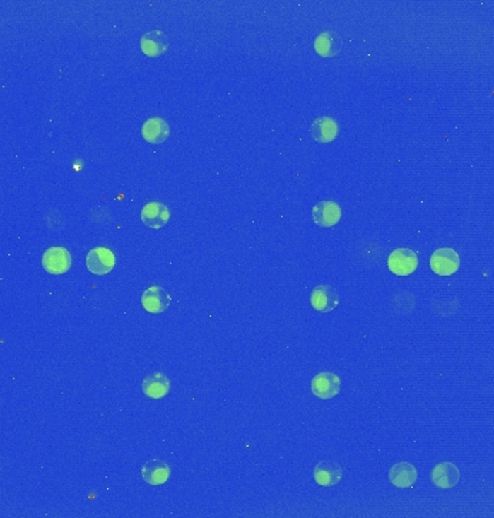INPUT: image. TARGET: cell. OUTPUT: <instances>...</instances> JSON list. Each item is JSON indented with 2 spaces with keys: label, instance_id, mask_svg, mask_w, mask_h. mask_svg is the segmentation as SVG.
<instances>
[{
  "label": "cell",
  "instance_id": "1",
  "mask_svg": "<svg viewBox=\"0 0 494 518\" xmlns=\"http://www.w3.org/2000/svg\"><path fill=\"white\" fill-rule=\"evenodd\" d=\"M387 266L396 276H408L416 271L418 266V256L411 249H396L389 256Z\"/></svg>",
  "mask_w": 494,
  "mask_h": 518
},
{
  "label": "cell",
  "instance_id": "11",
  "mask_svg": "<svg viewBox=\"0 0 494 518\" xmlns=\"http://www.w3.org/2000/svg\"><path fill=\"white\" fill-rule=\"evenodd\" d=\"M172 389V383L170 379L167 376H165L163 373H152L149 375L142 384V390L143 393L153 400H160L163 397H166L170 393Z\"/></svg>",
  "mask_w": 494,
  "mask_h": 518
},
{
  "label": "cell",
  "instance_id": "8",
  "mask_svg": "<svg viewBox=\"0 0 494 518\" xmlns=\"http://www.w3.org/2000/svg\"><path fill=\"white\" fill-rule=\"evenodd\" d=\"M170 294L160 286H151L142 294V306L152 314H160L170 306Z\"/></svg>",
  "mask_w": 494,
  "mask_h": 518
},
{
  "label": "cell",
  "instance_id": "14",
  "mask_svg": "<svg viewBox=\"0 0 494 518\" xmlns=\"http://www.w3.org/2000/svg\"><path fill=\"white\" fill-rule=\"evenodd\" d=\"M389 480L397 488H410L417 480V470L410 463H397L390 469Z\"/></svg>",
  "mask_w": 494,
  "mask_h": 518
},
{
  "label": "cell",
  "instance_id": "3",
  "mask_svg": "<svg viewBox=\"0 0 494 518\" xmlns=\"http://www.w3.org/2000/svg\"><path fill=\"white\" fill-rule=\"evenodd\" d=\"M430 267L439 276H452L460 267V256L454 249H437L430 257Z\"/></svg>",
  "mask_w": 494,
  "mask_h": 518
},
{
  "label": "cell",
  "instance_id": "15",
  "mask_svg": "<svg viewBox=\"0 0 494 518\" xmlns=\"http://www.w3.org/2000/svg\"><path fill=\"white\" fill-rule=\"evenodd\" d=\"M140 49L151 57L162 56L169 49L167 37L160 30H151L140 39Z\"/></svg>",
  "mask_w": 494,
  "mask_h": 518
},
{
  "label": "cell",
  "instance_id": "10",
  "mask_svg": "<svg viewBox=\"0 0 494 518\" xmlns=\"http://www.w3.org/2000/svg\"><path fill=\"white\" fill-rule=\"evenodd\" d=\"M313 477H314L317 484H320L323 487H331V485H336L337 483L341 481L343 470H341L339 463L324 460V461H320L316 466V469L313 471Z\"/></svg>",
  "mask_w": 494,
  "mask_h": 518
},
{
  "label": "cell",
  "instance_id": "4",
  "mask_svg": "<svg viewBox=\"0 0 494 518\" xmlns=\"http://www.w3.org/2000/svg\"><path fill=\"white\" fill-rule=\"evenodd\" d=\"M343 210L339 203L331 200H323L314 204L312 210L313 221L320 228H333L341 220Z\"/></svg>",
  "mask_w": 494,
  "mask_h": 518
},
{
  "label": "cell",
  "instance_id": "18",
  "mask_svg": "<svg viewBox=\"0 0 494 518\" xmlns=\"http://www.w3.org/2000/svg\"><path fill=\"white\" fill-rule=\"evenodd\" d=\"M341 37L333 32H322L314 40L316 52L323 57H333L341 52Z\"/></svg>",
  "mask_w": 494,
  "mask_h": 518
},
{
  "label": "cell",
  "instance_id": "16",
  "mask_svg": "<svg viewBox=\"0 0 494 518\" xmlns=\"http://www.w3.org/2000/svg\"><path fill=\"white\" fill-rule=\"evenodd\" d=\"M142 136L145 140L153 144L163 143L170 136V126L162 117H151L142 127Z\"/></svg>",
  "mask_w": 494,
  "mask_h": 518
},
{
  "label": "cell",
  "instance_id": "13",
  "mask_svg": "<svg viewBox=\"0 0 494 518\" xmlns=\"http://www.w3.org/2000/svg\"><path fill=\"white\" fill-rule=\"evenodd\" d=\"M172 474L170 466L162 460L146 461L142 467V478L151 485L165 484Z\"/></svg>",
  "mask_w": 494,
  "mask_h": 518
},
{
  "label": "cell",
  "instance_id": "2",
  "mask_svg": "<svg viewBox=\"0 0 494 518\" xmlns=\"http://www.w3.org/2000/svg\"><path fill=\"white\" fill-rule=\"evenodd\" d=\"M116 266V256L107 247H95L86 256V267L90 273L105 276Z\"/></svg>",
  "mask_w": 494,
  "mask_h": 518
},
{
  "label": "cell",
  "instance_id": "7",
  "mask_svg": "<svg viewBox=\"0 0 494 518\" xmlns=\"http://www.w3.org/2000/svg\"><path fill=\"white\" fill-rule=\"evenodd\" d=\"M339 294L330 284H322L313 288L310 295V303L316 312L329 313L339 306Z\"/></svg>",
  "mask_w": 494,
  "mask_h": 518
},
{
  "label": "cell",
  "instance_id": "17",
  "mask_svg": "<svg viewBox=\"0 0 494 518\" xmlns=\"http://www.w3.org/2000/svg\"><path fill=\"white\" fill-rule=\"evenodd\" d=\"M310 133H312L314 140H317L320 143H330L337 137L339 126H337V122L334 119L327 117V116H322V117H317L312 123Z\"/></svg>",
  "mask_w": 494,
  "mask_h": 518
},
{
  "label": "cell",
  "instance_id": "5",
  "mask_svg": "<svg viewBox=\"0 0 494 518\" xmlns=\"http://www.w3.org/2000/svg\"><path fill=\"white\" fill-rule=\"evenodd\" d=\"M42 264L45 270L50 274H63L72 267V256L64 247H50L45 252L42 257Z\"/></svg>",
  "mask_w": 494,
  "mask_h": 518
},
{
  "label": "cell",
  "instance_id": "6",
  "mask_svg": "<svg viewBox=\"0 0 494 518\" xmlns=\"http://www.w3.org/2000/svg\"><path fill=\"white\" fill-rule=\"evenodd\" d=\"M340 389L341 380L331 372H322L312 380V393L322 400L336 397L340 393Z\"/></svg>",
  "mask_w": 494,
  "mask_h": 518
},
{
  "label": "cell",
  "instance_id": "9",
  "mask_svg": "<svg viewBox=\"0 0 494 518\" xmlns=\"http://www.w3.org/2000/svg\"><path fill=\"white\" fill-rule=\"evenodd\" d=\"M140 217L148 228L162 229L170 220V210L160 201H151L142 208Z\"/></svg>",
  "mask_w": 494,
  "mask_h": 518
},
{
  "label": "cell",
  "instance_id": "12",
  "mask_svg": "<svg viewBox=\"0 0 494 518\" xmlns=\"http://www.w3.org/2000/svg\"><path fill=\"white\" fill-rule=\"evenodd\" d=\"M460 471L453 463H439L432 471V481L439 488H453L459 484Z\"/></svg>",
  "mask_w": 494,
  "mask_h": 518
}]
</instances>
